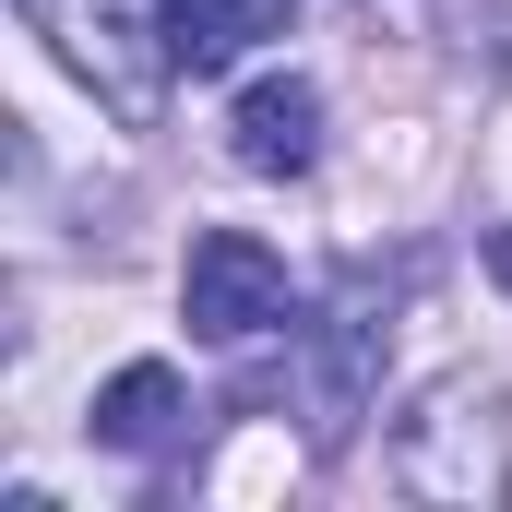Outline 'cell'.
<instances>
[{"label":"cell","mask_w":512,"mask_h":512,"mask_svg":"<svg viewBox=\"0 0 512 512\" xmlns=\"http://www.w3.org/2000/svg\"><path fill=\"white\" fill-rule=\"evenodd\" d=\"M24 12H36V24H60V60H72L84 84H108L120 108L155 96V60H167V48H131V36H143V24H131V0H24Z\"/></svg>","instance_id":"277c9868"},{"label":"cell","mask_w":512,"mask_h":512,"mask_svg":"<svg viewBox=\"0 0 512 512\" xmlns=\"http://www.w3.org/2000/svg\"><path fill=\"white\" fill-rule=\"evenodd\" d=\"M262 24H274L262 0H155V48H167L179 72H227Z\"/></svg>","instance_id":"52a82bcc"},{"label":"cell","mask_w":512,"mask_h":512,"mask_svg":"<svg viewBox=\"0 0 512 512\" xmlns=\"http://www.w3.org/2000/svg\"><path fill=\"white\" fill-rule=\"evenodd\" d=\"M393 489L429 512H501L512 501V393L489 370H441L393 417Z\"/></svg>","instance_id":"6da1fadb"},{"label":"cell","mask_w":512,"mask_h":512,"mask_svg":"<svg viewBox=\"0 0 512 512\" xmlns=\"http://www.w3.org/2000/svg\"><path fill=\"white\" fill-rule=\"evenodd\" d=\"M179 310H191L203 346H251L298 298H286V262L262 251L251 227H215V239H191V262H179Z\"/></svg>","instance_id":"7a4b0ae2"},{"label":"cell","mask_w":512,"mask_h":512,"mask_svg":"<svg viewBox=\"0 0 512 512\" xmlns=\"http://www.w3.org/2000/svg\"><path fill=\"white\" fill-rule=\"evenodd\" d=\"M84 417H96V441H108V453H167V441L191 429V393H179V370H167V358H131V370H108V382H96V405H84Z\"/></svg>","instance_id":"8992f818"},{"label":"cell","mask_w":512,"mask_h":512,"mask_svg":"<svg viewBox=\"0 0 512 512\" xmlns=\"http://www.w3.org/2000/svg\"><path fill=\"white\" fill-rule=\"evenodd\" d=\"M227 155H239L251 179H298V167L322 155V84H310V72H251L239 108H227Z\"/></svg>","instance_id":"3957f363"},{"label":"cell","mask_w":512,"mask_h":512,"mask_svg":"<svg viewBox=\"0 0 512 512\" xmlns=\"http://www.w3.org/2000/svg\"><path fill=\"white\" fill-rule=\"evenodd\" d=\"M262 12H286V0H262Z\"/></svg>","instance_id":"9c48e42d"},{"label":"cell","mask_w":512,"mask_h":512,"mask_svg":"<svg viewBox=\"0 0 512 512\" xmlns=\"http://www.w3.org/2000/svg\"><path fill=\"white\" fill-rule=\"evenodd\" d=\"M489 274H501V298H512V227H489Z\"/></svg>","instance_id":"ba28073f"},{"label":"cell","mask_w":512,"mask_h":512,"mask_svg":"<svg viewBox=\"0 0 512 512\" xmlns=\"http://www.w3.org/2000/svg\"><path fill=\"white\" fill-rule=\"evenodd\" d=\"M382 334H393V322H382V298H370V286H346V298H334V322H322V382H310V405H322L310 429H322V441H346V417L370 405Z\"/></svg>","instance_id":"5b68a950"}]
</instances>
